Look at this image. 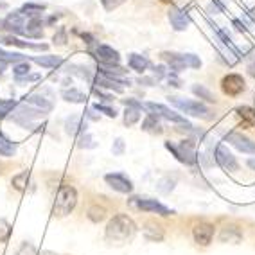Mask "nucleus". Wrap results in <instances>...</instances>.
<instances>
[{
  "label": "nucleus",
  "instance_id": "a878e982",
  "mask_svg": "<svg viewBox=\"0 0 255 255\" xmlns=\"http://www.w3.org/2000/svg\"><path fill=\"white\" fill-rule=\"evenodd\" d=\"M138 119H140V110L128 108L126 112H124V124H126V126H133L135 123H138Z\"/></svg>",
  "mask_w": 255,
  "mask_h": 255
},
{
  "label": "nucleus",
  "instance_id": "20e7f679",
  "mask_svg": "<svg viewBox=\"0 0 255 255\" xmlns=\"http://www.w3.org/2000/svg\"><path fill=\"white\" fill-rule=\"evenodd\" d=\"M169 99L178 110H182L183 114L192 115V117H207L209 114V108L200 101H183L180 97H169Z\"/></svg>",
  "mask_w": 255,
  "mask_h": 255
},
{
  "label": "nucleus",
  "instance_id": "a19ab883",
  "mask_svg": "<svg viewBox=\"0 0 255 255\" xmlns=\"http://www.w3.org/2000/svg\"><path fill=\"white\" fill-rule=\"evenodd\" d=\"M123 103L128 106V108H137V110H142V105H140V103H137V101H133V99H124Z\"/></svg>",
  "mask_w": 255,
  "mask_h": 255
},
{
  "label": "nucleus",
  "instance_id": "423d86ee",
  "mask_svg": "<svg viewBox=\"0 0 255 255\" xmlns=\"http://www.w3.org/2000/svg\"><path fill=\"white\" fill-rule=\"evenodd\" d=\"M106 183H108L114 191L117 192H123V194H128V192L133 191V183L129 178H126L123 173H110L105 176Z\"/></svg>",
  "mask_w": 255,
  "mask_h": 255
},
{
  "label": "nucleus",
  "instance_id": "49530a36",
  "mask_svg": "<svg viewBox=\"0 0 255 255\" xmlns=\"http://www.w3.org/2000/svg\"><path fill=\"white\" fill-rule=\"evenodd\" d=\"M164 70H165V67H162V65H160V67H155V72H156V76H158V78H162V76H164Z\"/></svg>",
  "mask_w": 255,
  "mask_h": 255
},
{
  "label": "nucleus",
  "instance_id": "f704fd0d",
  "mask_svg": "<svg viewBox=\"0 0 255 255\" xmlns=\"http://www.w3.org/2000/svg\"><path fill=\"white\" fill-rule=\"evenodd\" d=\"M29 70H31L29 63H20V65H16V67H14L13 72H14V76H16V78H22V76H25Z\"/></svg>",
  "mask_w": 255,
  "mask_h": 255
},
{
  "label": "nucleus",
  "instance_id": "4468645a",
  "mask_svg": "<svg viewBox=\"0 0 255 255\" xmlns=\"http://www.w3.org/2000/svg\"><path fill=\"white\" fill-rule=\"evenodd\" d=\"M162 59H164V61H167L169 67H171L173 70H176V72H182V70L187 69L185 59H183V56H180V54H173V52H162Z\"/></svg>",
  "mask_w": 255,
  "mask_h": 255
},
{
  "label": "nucleus",
  "instance_id": "f03ea898",
  "mask_svg": "<svg viewBox=\"0 0 255 255\" xmlns=\"http://www.w3.org/2000/svg\"><path fill=\"white\" fill-rule=\"evenodd\" d=\"M78 203V192L72 185H61L58 189V194H56L54 207H52V214L58 216V218H65L69 216L74 210Z\"/></svg>",
  "mask_w": 255,
  "mask_h": 255
},
{
  "label": "nucleus",
  "instance_id": "5701e85b",
  "mask_svg": "<svg viewBox=\"0 0 255 255\" xmlns=\"http://www.w3.org/2000/svg\"><path fill=\"white\" fill-rule=\"evenodd\" d=\"M14 151H16V146L0 133V155L2 156H13Z\"/></svg>",
  "mask_w": 255,
  "mask_h": 255
},
{
  "label": "nucleus",
  "instance_id": "6e6552de",
  "mask_svg": "<svg viewBox=\"0 0 255 255\" xmlns=\"http://www.w3.org/2000/svg\"><path fill=\"white\" fill-rule=\"evenodd\" d=\"M192 236H194V241L201 246L210 245L212 237H214V227L209 223H198L196 227L192 228Z\"/></svg>",
  "mask_w": 255,
  "mask_h": 255
},
{
  "label": "nucleus",
  "instance_id": "b1692460",
  "mask_svg": "<svg viewBox=\"0 0 255 255\" xmlns=\"http://www.w3.org/2000/svg\"><path fill=\"white\" fill-rule=\"evenodd\" d=\"M29 171H23V173L16 174V176H13V187L16 189V191H25L27 189V183H29Z\"/></svg>",
  "mask_w": 255,
  "mask_h": 255
},
{
  "label": "nucleus",
  "instance_id": "c85d7f7f",
  "mask_svg": "<svg viewBox=\"0 0 255 255\" xmlns=\"http://www.w3.org/2000/svg\"><path fill=\"white\" fill-rule=\"evenodd\" d=\"M192 92H194V94H196V96H200V97H203V99L205 101H209V103H216V97L212 96V94H210L209 90H207L205 87H198V85H194V87H192Z\"/></svg>",
  "mask_w": 255,
  "mask_h": 255
},
{
  "label": "nucleus",
  "instance_id": "ea45409f",
  "mask_svg": "<svg viewBox=\"0 0 255 255\" xmlns=\"http://www.w3.org/2000/svg\"><path fill=\"white\" fill-rule=\"evenodd\" d=\"M123 151H124V140L123 138H117L114 147V155H123Z\"/></svg>",
  "mask_w": 255,
  "mask_h": 255
},
{
  "label": "nucleus",
  "instance_id": "72a5a7b5",
  "mask_svg": "<svg viewBox=\"0 0 255 255\" xmlns=\"http://www.w3.org/2000/svg\"><path fill=\"white\" fill-rule=\"evenodd\" d=\"M183 59H185V63L189 67H192V69H200L201 67V61L194 54H183Z\"/></svg>",
  "mask_w": 255,
  "mask_h": 255
},
{
  "label": "nucleus",
  "instance_id": "412c9836",
  "mask_svg": "<svg viewBox=\"0 0 255 255\" xmlns=\"http://www.w3.org/2000/svg\"><path fill=\"white\" fill-rule=\"evenodd\" d=\"M144 234L149 241H162V237H164V232H162V228L155 223H147L146 228H144Z\"/></svg>",
  "mask_w": 255,
  "mask_h": 255
},
{
  "label": "nucleus",
  "instance_id": "4c0bfd02",
  "mask_svg": "<svg viewBox=\"0 0 255 255\" xmlns=\"http://www.w3.org/2000/svg\"><path fill=\"white\" fill-rule=\"evenodd\" d=\"M94 108L97 110V112H103L105 115H108V117H117V112L115 110H112V108H108V106H103V105H96Z\"/></svg>",
  "mask_w": 255,
  "mask_h": 255
},
{
  "label": "nucleus",
  "instance_id": "f257e3e1",
  "mask_svg": "<svg viewBox=\"0 0 255 255\" xmlns=\"http://www.w3.org/2000/svg\"><path fill=\"white\" fill-rule=\"evenodd\" d=\"M137 232V227L126 214H117L106 227V239L112 243H126Z\"/></svg>",
  "mask_w": 255,
  "mask_h": 255
},
{
  "label": "nucleus",
  "instance_id": "7ed1b4c3",
  "mask_svg": "<svg viewBox=\"0 0 255 255\" xmlns=\"http://www.w3.org/2000/svg\"><path fill=\"white\" fill-rule=\"evenodd\" d=\"M165 147H167L169 151H173L174 156H176L180 162H183V164H189V165L196 164V151L192 147L191 140H182L180 146H174L171 142H165Z\"/></svg>",
  "mask_w": 255,
  "mask_h": 255
},
{
  "label": "nucleus",
  "instance_id": "de8ad7c7",
  "mask_svg": "<svg viewBox=\"0 0 255 255\" xmlns=\"http://www.w3.org/2000/svg\"><path fill=\"white\" fill-rule=\"evenodd\" d=\"M248 72H250V76L255 78V61H252V63L248 65Z\"/></svg>",
  "mask_w": 255,
  "mask_h": 255
},
{
  "label": "nucleus",
  "instance_id": "cd10ccee",
  "mask_svg": "<svg viewBox=\"0 0 255 255\" xmlns=\"http://www.w3.org/2000/svg\"><path fill=\"white\" fill-rule=\"evenodd\" d=\"M96 83H97V85H99V87L112 88V90H115V92H123V88L117 87V85H115L114 79H108V78H105V76H97Z\"/></svg>",
  "mask_w": 255,
  "mask_h": 255
},
{
  "label": "nucleus",
  "instance_id": "1a4fd4ad",
  "mask_svg": "<svg viewBox=\"0 0 255 255\" xmlns=\"http://www.w3.org/2000/svg\"><path fill=\"white\" fill-rule=\"evenodd\" d=\"M144 108H147L153 115H162L164 119H167V121H173V123H185V119L182 117V115L174 114L173 110L165 108L164 105H156V103H146L144 105Z\"/></svg>",
  "mask_w": 255,
  "mask_h": 255
},
{
  "label": "nucleus",
  "instance_id": "f8f14e48",
  "mask_svg": "<svg viewBox=\"0 0 255 255\" xmlns=\"http://www.w3.org/2000/svg\"><path fill=\"white\" fill-rule=\"evenodd\" d=\"M138 200V198H137ZM137 207L140 210H146V212H155V214H160V216H171L173 214V210H169L165 205L158 203L156 200H138Z\"/></svg>",
  "mask_w": 255,
  "mask_h": 255
},
{
  "label": "nucleus",
  "instance_id": "0eeeda50",
  "mask_svg": "<svg viewBox=\"0 0 255 255\" xmlns=\"http://www.w3.org/2000/svg\"><path fill=\"white\" fill-rule=\"evenodd\" d=\"M245 79L239 76V74H228L225 76L223 81H221V88L227 96H239L243 90H245Z\"/></svg>",
  "mask_w": 255,
  "mask_h": 255
},
{
  "label": "nucleus",
  "instance_id": "37998d69",
  "mask_svg": "<svg viewBox=\"0 0 255 255\" xmlns=\"http://www.w3.org/2000/svg\"><path fill=\"white\" fill-rule=\"evenodd\" d=\"M94 92H96V96H97V97H101L103 101H112V99H114L112 96H106V94H103V92H101L99 88H96Z\"/></svg>",
  "mask_w": 255,
  "mask_h": 255
},
{
  "label": "nucleus",
  "instance_id": "58836bf2",
  "mask_svg": "<svg viewBox=\"0 0 255 255\" xmlns=\"http://www.w3.org/2000/svg\"><path fill=\"white\" fill-rule=\"evenodd\" d=\"M218 36L221 38V40H223L225 45H228L232 50H236V47H234V43H232V40H230V36H227V34H225L223 31H218ZM236 52H237V50H236Z\"/></svg>",
  "mask_w": 255,
  "mask_h": 255
},
{
  "label": "nucleus",
  "instance_id": "39448f33",
  "mask_svg": "<svg viewBox=\"0 0 255 255\" xmlns=\"http://www.w3.org/2000/svg\"><path fill=\"white\" fill-rule=\"evenodd\" d=\"M216 162L219 164V167L227 171V173H232V171H237V162L236 156L228 151V147L225 144H219L218 149H216Z\"/></svg>",
  "mask_w": 255,
  "mask_h": 255
},
{
  "label": "nucleus",
  "instance_id": "bb28decb",
  "mask_svg": "<svg viewBox=\"0 0 255 255\" xmlns=\"http://www.w3.org/2000/svg\"><path fill=\"white\" fill-rule=\"evenodd\" d=\"M83 128H87V126H83V119L81 117H70L69 121H67V131L69 133H79L83 131Z\"/></svg>",
  "mask_w": 255,
  "mask_h": 255
},
{
  "label": "nucleus",
  "instance_id": "09e8293b",
  "mask_svg": "<svg viewBox=\"0 0 255 255\" xmlns=\"http://www.w3.org/2000/svg\"><path fill=\"white\" fill-rule=\"evenodd\" d=\"M248 167L254 169V171H255V158H250V160H248Z\"/></svg>",
  "mask_w": 255,
  "mask_h": 255
},
{
  "label": "nucleus",
  "instance_id": "2f4dec72",
  "mask_svg": "<svg viewBox=\"0 0 255 255\" xmlns=\"http://www.w3.org/2000/svg\"><path fill=\"white\" fill-rule=\"evenodd\" d=\"M14 101H0V119H4L14 108Z\"/></svg>",
  "mask_w": 255,
  "mask_h": 255
},
{
  "label": "nucleus",
  "instance_id": "e433bc0d",
  "mask_svg": "<svg viewBox=\"0 0 255 255\" xmlns=\"http://www.w3.org/2000/svg\"><path fill=\"white\" fill-rule=\"evenodd\" d=\"M16 255H36V248L32 245H29V243H23L22 248L16 252Z\"/></svg>",
  "mask_w": 255,
  "mask_h": 255
},
{
  "label": "nucleus",
  "instance_id": "c756f323",
  "mask_svg": "<svg viewBox=\"0 0 255 255\" xmlns=\"http://www.w3.org/2000/svg\"><path fill=\"white\" fill-rule=\"evenodd\" d=\"M11 237V225L5 219H0V243H5Z\"/></svg>",
  "mask_w": 255,
  "mask_h": 255
},
{
  "label": "nucleus",
  "instance_id": "7c9ffc66",
  "mask_svg": "<svg viewBox=\"0 0 255 255\" xmlns=\"http://www.w3.org/2000/svg\"><path fill=\"white\" fill-rule=\"evenodd\" d=\"M45 9V5L43 4H25L20 9V13H23V14H38V13H41V11Z\"/></svg>",
  "mask_w": 255,
  "mask_h": 255
},
{
  "label": "nucleus",
  "instance_id": "2eb2a0df",
  "mask_svg": "<svg viewBox=\"0 0 255 255\" xmlns=\"http://www.w3.org/2000/svg\"><path fill=\"white\" fill-rule=\"evenodd\" d=\"M23 27V13L16 11V13H11L7 18L4 20V29H9L14 32H22Z\"/></svg>",
  "mask_w": 255,
  "mask_h": 255
},
{
  "label": "nucleus",
  "instance_id": "ddd939ff",
  "mask_svg": "<svg viewBox=\"0 0 255 255\" xmlns=\"http://www.w3.org/2000/svg\"><path fill=\"white\" fill-rule=\"evenodd\" d=\"M169 22H171V25H173L176 31H185L187 25H189V16L173 5V7L169 9Z\"/></svg>",
  "mask_w": 255,
  "mask_h": 255
},
{
  "label": "nucleus",
  "instance_id": "9b49d317",
  "mask_svg": "<svg viewBox=\"0 0 255 255\" xmlns=\"http://www.w3.org/2000/svg\"><path fill=\"white\" fill-rule=\"evenodd\" d=\"M96 58L99 59L103 65H117L119 59H121V56H119V52L115 49H112V47L108 45H99L96 50Z\"/></svg>",
  "mask_w": 255,
  "mask_h": 255
},
{
  "label": "nucleus",
  "instance_id": "f3484780",
  "mask_svg": "<svg viewBox=\"0 0 255 255\" xmlns=\"http://www.w3.org/2000/svg\"><path fill=\"white\" fill-rule=\"evenodd\" d=\"M128 65H129V69L137 70V72H144V70L147 69L149 61L140 54H129V58H128Z\"/></svg>",
  "mask_w": 255,
  "mask_h": 255
},
{
  "label": "nucleus",
  "instance_id": "a18cd8bd",
  "mask_svg": "<svg viewBox=\"0 0 255 255\" xmlns=\"http://www.w3.org/2000/svg\"><path fill=\"white\" fill-rule=\"evenodd\" d=\"M169 83L173 85V87H182V83H180V79H176V78H171L169 76Z\"/></svg>",
  "mask_w": 255,
  "mask_h": 255
},
{
  "label": "nucleus",
  "instance_id": "a211bd4d",
  "mask_svg": "<svg viewBox=\"0 0 255 255\" xmlns=\"http://www.w3.org/2000/svg\"><path fill=\"white\" fill-rule=\"evenodd\" d=\"M23 101H25L27 105H32L34 108L41 110L43 114H45V112H50V110H52V105H50L49 101L43 99V97H40V96H29V97H25Z\"/></svg>",
  "mask_w": 255,
  "mask_h": 255
},
{
  "label": "nucleus",
  "instance_id": "473e14b6",
  "mask_svg": "<svg viewBox=\"0 0 255 255\" xmlns=\"http://www.w3.org/2000/svg\"><path fill=\"white\" fill-rule=\"evenodd\" d=\"M22 54H13V52H5L0 49V61H22Z\"/></svg>",
  "mask_w": 255,
  "mask_h": 255
},
{
  "label": "nucleus",
  "instance_id": "c9c22d12",
  "mask_svg": "<svg viewBox=\"0 0 255 255\" xmlns=\"http://www.w3.org/2000/svg\"><path fill=\"white\" fill-rule=\"evenodd\" d=\"M123 2L124 0H101V4H103V7H105L106 11H114L115 7H119Z\"/></svg>",
  "mask_w": 255,
  "mask_h": 255
},
{
  "label": "nucleus",
  "instance_id": "4be33fe9",
  "mask_svg": "<svg viewBox=\"0 0 255 255\" xmlns=\"http://www.w3.org/2000/svg\"><path fill=\"white\" fill-rule=\"evenodd\" d=\"M61 96H63L65 101H69V103H85V101H87V96H85V94H81L79 90H76V88L63 90V92H61Z\"/></svg>",
  "mask_w": 255,
  "mask_h": 255
},
{
  "label": "nucleus",
  "instance_id": "6ab92c4d",
  "mask_svg": "<svg viewBox=\"0 0 255 255\" xmlns=\"http://www.w3.org/2000/svg\"><path fill=\"white\" fill-rule=\"evenodd\" d=\"M142 129L147 131V133H151V135H160V133H162V126L158 124V121H156L155 115H149V117L144 121Z\"/></svg>",
  "mask_w": 255,
  "mask_h": 255
},
{
  "label": "nucleus",
  "instance_id": "dca6fc26",
  "mask_svg": "<svg viewBox=\"0 0 255 255\" xmlns=\"http://www.w3.org/2000/svg\"><path fill=\"white\" fill-rule=\"evenodd\" d=\"M237 114L243 119V126L245 128H252L255 126V110L250 106H239L237 108Z\"/></svg>",
  "mask_w": 255,
  "mask_h": 255
},
{
  "label": "nucleus",
  "instance_id": "79ce46f5",
  "mask_svg": "<svg viewBox=\"0 0 255 255\" xmlns=\"http://www.w3.org/2000/svg\"><path fill=\"white\" fill-rule=\"evenodd\" d=\"M65 40H67V36H65V31L61 29V31H59L58 34L54 36V43H58V45H63Z\"/></svg>",
  "mask_w": 255,
  "mask_h": 255
},
{
  "label": "nucleus",
  "instance_id": "c03bdc74",
  "mask_svg": "<svg viewBox=\"0 0 255 255\" xmlns=\"http://www.w3.org/2000/svg\"><path fill=\"white\" fill-rule=\"evenodd\" d=\"M234 25L237 27V31H246V27H245V23H241L239 20H234Z\"/></svg>",
  "mask_w": 255,
  "mask_h": 255
},
{
  "label": "nucleus",
  "instance_id": "9d476101",
  "mask_svg": "<svg viewBox=\"0 0 255 255\" xmlns=\"http://www.w3.org/2000/svg\"><path fill=\"white\" fill-rule=\"evenodd\" d=\"M227 142H230L234 147H237L243 153H250V155H255V142H252L250 138L243 137L239 133H230L227 137Z\"/></svg>",
  "mask_w": 255,
  "mask_h": 255
},
{
  "label": "nucleus",
  "instance_id": "8fccbe9b",
  "mask_svg": "<svg viewBox=\"0 0 255 255\" xmlns=\"http://www.w3.org/2000/svg\"><path fill=\"white\" fill-rule=\"evenodd\" d=\"M5 63H7V61H0V72L5 69Z\"/></svg>",
  "mask_w": 255,
  "mask_h": 255
},
{
  "label": "nucleus",
  "instance_id": "3c124183",
  "mask_svg": "<svg viewBox=\"0 0 255 255\" xmlns=\"http://www.w3.org/2000/svg\"><path fill=\"white\" fill-rule=\"evenodd\" d=\"M162 2H164V4H169V2H173V0H162Z\"/></svg>",
  "mask_w": 255,
  "mask_h": 255
},
{
  "label": "nucleus",
  "instance_id": "393cba45",
  "mask_svg": "<svg viewBox=\"0 0 255 255\" xmlns=\"http://www.w3.org/2000/svg\"><path fill=\"white\" fill-rule=\"evenodd\" d=\"M88 218H90L94 223H99V221H103V219L106 218V209L105 207H99V205L90 207V210H88Z\"/></svg>",
  "mask_w": 255,
  "mask_h": 255
},
{
  "label": "nucleus",
  "instance_id": "aec40b11",
  "mask_svg": "<svg viewBox=\"0 0 255 255\" xmlns=\"http://www.w3.org/2000/svg\"><path fill=\"white\" fill-rule=\"evenodd\" d=\"M32 61L41 65V67H50V69L61 65V58H59V56H34Z\"/></svg>",
  "mask_w": 255,
  "mask_h": 255
}]
</instances>
